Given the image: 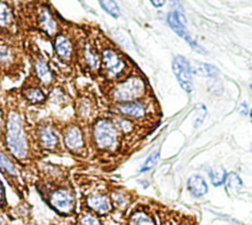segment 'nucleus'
I'll return each mask as SVG.
<instances>
[{"instance_id":"nucleus-1","label":"nucleus","mask_w":252,"mask_h":225,"mask_svg":"<svg viewBox=\"0 0 252 225\" xmlns=\"http://www.w3.org/2000/svg\"><path fill=\"white\" fill-rule=\"evenodd\" d=\"M35 190L41 199L61 217H73L77 214V193L69 171L50 163L35 166Z\"/></svg>"},{"instance_id":"nucleus-2","label":"nucleus","mask_w":252,"mask_h":225,"mask_svg":"<svg viewBox=\"0 0 252 225\" xmlns=\"http://www.w3.org/2000/svg\"><path fill=\"white\" fill-rule=\"evenodd\" d=\"M1 142L7 153L25 170L31 166L35 168L42 157L35 148L25 115L18 106L6 109V122Z\"/></svg>"},{"instance_id":"nucleus-3","label":"nucleus","mask_w":252,"mask_h":225,"mask_svg":"<svg viewBox=\"0 0 252 225\" xmlns=\"http://www.w3.org/2000/svg\"><path fill=\"white\" fill-rule=\"evenodd\" d=\"M95 40L100 56L98 78L102 79L104 84L118 82L134 71L130 59L108 37L98 35Z\"/></svg>"},{"instance_id":"nucleus-4","label":"nucleus","mask_w":252,"mask_h":225,"mask_svg":"<svg viewBox=\"0 0 252 225\" xmlns=\"http://www.w3.org/2000/svg\"><path fill=\"white\" fill-rule=\"evenodd\" d=\"M90 148L99 156H112L121 151L124 138L111 116H98L89 126Z\"/></svg>"},{"instance_id":"nucleus-5","label":"nucleus","mask_w":252,"mask_h":225,"mask_svg":"<svg viewBox=\"0 0 252 225\" xmlns=\"http://www.w3.org/2000/svg\"><path fill=\"white\" fill-rule=\"evenodd\" d=\"M103 93L110 105L143 100L148 97L149 86L143 75L134 70L124 79L106 84Z\"/></svg>"},{"instance_id":"nucleus-6","label":"nucleus","mask_w":252,"mask_h":225,"mask_svg":"<svg viewBox=\"0 0 252 225\" xmlns=\"http://www.w3.org/2000/svg\"><path fill=\"white\" fill-rule=\"evenodd\" d=\"M25 62L22 45L15 35L0 33V75L9 79L19 78Z\"/></svg>"},{"instance_id":"nucleus-7","label":"nucleus","mask_w":252,"mask_h":225,"mask_svg":"<svg viewBox=\"0 0 252 225\" xmlns=\"http://www.w3.org/2000/svg\"><path fill=\"white\" fill-rule=\"evenodd\" d=\"M32 135L35 148L41 156L46 154H62L64 152L59 128L51 121L42 120L36 123Z\"/></svg>"},{"instance_id":"nucleus-8","label":"nucleus","mask_w":252,"mask_h":225,"mask_svg":"<svg viewBox=\"0 0 252 225\" xmlns=\"http://www.w3.org/2000/svg\"><path fill=\"white\" fill-rule=\"evenodd\" d=\"M76 63L85 74L99 77L100 56L95 38L83 33L76 35Z\"/></svg>"},{"instance_id":"nucleus-9","label":"nucleus","mask_w":252,"mask_h":225,"mask_svg":"<svg viewBox=\"0 0 252 225\" xmlns=\"http://www.w3.org/2000/svg\"><path fill=\"white\" fill-rule=\"evenodd\" d=\"M32 5L31 21L33 28L52 40L64 28L59 20L60 16L47 2H33Z\"/></svg>"},{"instance_id":"nucleus-10","label":"nucleus","mask_w":252,"mask_h":225,"mask_svg":"<svg viewBox=\"0 0 252 225\" xmlns=\"http://www.w3.org/2000/svg\"><path fill=\"white\" fill-rule=\"evenodd\" d=\"M0 173L15 194L21 199H25L29 193L26 171L2 146H0Z\"/></svg>"},{"instance_id":"nucleus-11","label":"nucleus","mask_w":252,"mask_h":225,"mask_svg":"<svg viewBox=\"0 0 252 225\" xmlns=\"http://www.w3.org/2000/svg\"><path fill=\"white\" fill-rule=\"evenodd\" d=\"M95 215L101 217L102 219L109 218L115 214V209L111 201L107 184L104 187L100 186L88 188L81 196V206Z\"/></svg>"},{"instance_id":"nucleus-12","label":"nucleus","mask_w":252,"mask_h":225,"mask_svg":"<svg viewBox=\"0 0 252 225\" xmlns=\"http://www.w3.org/2000/svg\"><path fill=\"white\" fill-rule=\"evenodd\" d=\"M60 132L62 144L69 154L80 159L88 158L90 154L89 138L83 125L77 121L71 122L65 124Z\"/></svg>"},{"instance_id":"nucleus-13","label":"nucleus","mask_w":252,"mask_h":225,"mask_svg":"<svg viewBox=\"0 0 252 225\" xmlns=\"http://www.w3.org/2000/svg\"><path fill=\"white\" fill-rule=\"evenodd\" d=\"M29 59L31 63V72L37 82L45 89L50 90L57 81L55 72L52 70L50 62L38 49L37 45H30Z\"/></svg>"},{"instance_id":"nucleus-14","label":"nucleus","mask_w":252,"mask_h":225,"mask_svg":"<svg viewBox=\"0 0 252 225\" xmlns=\"http://www.w3.org/2000/svg\"><path fill=\"white\" fill-rule=\"evenodd\" d=\"M53 53L57 60L66 66L76 64V35L75 31L64 28L52 40Z\"/></svg>"},{"instance_id":"nucleus-15","label":"nucleus","mask_w":252,"mask_h":225,"mask_svg":"<svg viewBox=\"0 0 252 225\" xmlns=\"http://www.w3.org/2000/svg\"><path fill=\"white\" fill-rule=\"evenodd\" d=\"M109 111L111 114L126 117L138 124L150 118L152 115V105L146 98L128 103L110 105Z\"/></svg>"},{"instance_id":"nucleus-16","label":"nucleus","mask_w":252,"mask_h":225,"mask_svg":"<svg viewBox=\"0 0 252 225\" xmlns=\"http://www.w3.org/2000/svg\"><path fill=\"white\" fill-rule=\"evenodd\" d=\"M32 76L29 75L20 87V95L24 101L32 106H42L48 102V93Z\"/></svg>"},{"instance_id":"nucleus-17","label":"nucleus","mask_w":252,"mask_h":225,"mask_svg":"<svg viewBox=\"0 0 252 225\" xmlns=\"http://www.w3.org/2000/svg\"><path fill=\"white\" fill-rule=\"evenodd\" d=\"M107 189L115 209V214L119 213L123 218L132 208V204L135 201L134 194L119 185L107 184Z\"/></svg>"},{"instance_id":"nucleus-18","label":"nucleus","mask_w":252,"mask_h":225,"mask_svg":"<svg viewBox=\"0 0 252 225\" xmlns=\"http://www.w3.org/2000/svg\"><path fill=\"white\" fill-rule=\"evenodd\" d=\"M74 111L77 122L83 126H90L98 117L96 101L89 94H82L74 101Z\"/></svg>"},{"instance_id":"nucleus-19","label":"nucleus","mask_w":252,"mask_h":225,"mask_svg":"<svg viewBox=\"0 0 252 225\" xmlns=\"http://www.w3.org/2000/svg\"><path fill=\"white\" fill-rule=\"evenodd\" d=\"M166 22L168 24V26L170 27V28L180 37L184 38L188 44L191 46V48L201 54L206 53V50L196 41L194 40L187 32L186 30V20L184 18V16L178 12V11H171L167 14L166 16Z\"/></svg>"},{"instance_id":"nucleus-20","label":"nucleus","mask_w":252,"mask_h":225,"mask_svg":"<svg viewBox=\"0 0 252 225\" xmlns=\"http://www.w3.org/2000/svg\"><path fill=\"white\" fill-rule=\"evenodd\" d=\"M172 71L180 86L188 93L193 89L192 67L190 62L183 56H176L172 60Z\"/></svg>"},{"instance_id":"nucleus-21","label":"nucleus","mask_w":252,"mask_h":225,"mask_svg":"<svg viewBox=\"0 0 252 225\" xmlns=\"http://www.w3.org/2000/svg\"><path fill=\"white\" fill-rule=\"evenodd\" d=\"M123 225H158V221L145 204H136L123 217Z\"/></svg>"},{"instance_id":"nucleus-22","label":"nucleus","mask_w":252,"mask_h":225,"mask_svg":"<svg viewBox=\"0 0 252 225\" xmlns=\"http://www.w3.org/2000/svg\"><path fill=\"white\" fill-rule=\"evenodd\" d=\"M13 3L0 1V33L7 35H15L17 27V15L12 6Z\"/></svg>"},{"instance_id":"nucleus-23","label":"nucleus","mask_w":252,"mask_h":225,"mask_svg":"<svg viewBox=\"0 0 252 225\" xmlns=\"http://www.w3.org/2000/svg\"><path fill=\"white\" fill-rule=\"evenodd\" d=\"M187 190L192 197L199 198L208 193L209 188L207 182L202 176L192 175L187 180Z\"/></svg>"},{"instance_id":"nucleus-24","label":"nucleus","mask_w":252,"mask_h":225,"mask_svg":"<svg viewBox=\"0 0 252 225\" xmlns=\"http://www.w3.org/2000/svg\"><path fill=\"white\" fill-rule=\"evenodd\" d=\"M74 225H106L104 219L94 213L80 207V210L75 216Z\"/></svg>"},{"instance_id":"nucleus-25","label":"nucleus","mask_w":252,"mask_h":225,"mask_svg":"<svg viewBox=\"0 0 252 225\" xmlns=\"http://www.w3.org/2000/svg\"><path fill=\"white\" fill-rule=\"evenodd\" d=\"M70 96L68 92L65 91V89L62 86L54 85L48 93V100H50L53 103H56L58 105L67 104Z\"/></svg>"},{"instance_id":"nucleus-26","label":"nucleus","mask_w":252,"mask_h":225,"mask_svg":"<svg viewBox=\"0 0 252 225\" xmlns=\"http://www.w3.org/2000/svg\"><path fill=\"white\" fill-rule=\"evenodd\" d=\"M192 67V72L194 74L203 76V77H208V78H216L219 75V70L210 64H205V63H195L194 65H191Z\"/></svg>"},{"instance_id":"nucleus-27","label":"nucleus","mask_w":252,"mask_h":225,"mask_svg":"<svg viewBox=\"0 0 252 225\" xmlns=\"http://www.w3.org/2000/svg\"><path fill=\"white\" fill-rule=\"evenodd\" d=\"M209 177L213 186L220 187L225 183L227 172L220 166H215L210 169Z\"/></svg>"},{"instance_id":"nucleus-28","label":"nucleus","mask_w":252,"mask_h":225,"mask_svg":"<svg viewBox=\"0 0 252 225\" xmlns=\"http://www.w3.org/2000/svg\"><path fill=\"white\" fill-rule=\"evenodd\" d=\"M224 184L226 185L227 190H229L231 193H238L243 187L241 178L235 172H230L227 174Z\"/></svg>"},{"instance_id":"nucleus-29","label":"nucleus","mask_w":252,"mask_h":225,"mask_svg":"<svg viewBox=\"0 0 252 225\" xmlns=\"http://www.w3.org/2000/svg\"><path fill=\"white\" fill-rule=\"evenodd\" d=\"M101 9L110 15L112 18H118L120 16V9L116 1H99L98 2Z\"/></svg>"},{"instance_id":"nucleus-30","label":"nucleus","mask_w":252,"mask_h":225,"mask_svg":"<svg viewBox=\"0 0 252 225\" xmlns=\"http://www.w3.org/2000/svg\"><path fill=\"white\" fill-rule=\"evenodd\" d=\"M158 158H159V149H156L144 161L143 165L140 168V173H145L150 171L157 164Z\"/></svg>"},{"instance_id":"nucleus-31","label":"nucleus","mask_w":252,"mask_h":225,"mask_svg":"<svg viewBox=\"0 0 252 225\" xmlns=\"http://www.w3.org/2000/svg\"><path fill=\"white\" fill-rule=\"evenodd\" d=\"M207 115V107L203 103H198L195 106V115H194V127L197 128L204 122Z\"/></svg>"},{"instance_id":"nucleus-32","label":"nucleus","mask_w":252,"mask_h":225,"mask_svg":"<svg viewBox=\"0 0 252 225\" xmlns=\"http://www.w3.org/2000/svg\"><path fill=\"white\" fill-rule=\"evenodd\" d=\"M8 209V200L6 196V189L5 186L0 179V214L6 213Z\"/></svg>"},{"instance_id":"nucleus-33","label":"nucleus","mask_w":252,"mask_h":225,"mask_svg":"<svg viewBox=\"0 0 252 225\" xmlns=\"http://www.w3.org/2000/svg\"><path fill=\"white\" fill-rule=\"evenodd\" d=\"M5 122H6V111L3 108L2 104L0 103V141L2 140V136H3V133H4Z\"/></svg>"},{"instance_id":"nucleus-34","label":"nucleus","mask_w":252,"mask_h":225,"mask_svg":"<svg viewBox=\"0 0 252 225\" xmlns=\"http://www.w3.org/2000/svg\"><path fill=\"white\" fill-rule=\"evenodd\" d=\"M238 112L241 114V115H247L248 114V107H247V104H246V102H242L240 105H239V107H238Z\"/></svg>"},{"instance_id":"nucleus-35","label":"nucleus","mask_w":252,"mask_h":225,"mask_svg":"<svg viewBox=\"0 0 252 225\" xmlns=\"http://www.w3.org/2000/svg\"><path fill=\"white\" fill-rule=\"evenodd\" d=\"M151 4L156 8H160L165 4V1H151Z\"/></svg>"},{"instance_id":"nucleus-36","label":"nucleus","mask_w":252,"mask_h":225,"mask_svg":"<svg viewBox=\"0 0 252 225\" xmlns=\"http://www.w3.org/2000/svg\"><path fill=\"white\" fill-rule=\"evenodd\" d=\"M249 115H250V118L252 119V108L250 109V112H249Z\"/></svg>"},{"instance_id":"nucleus-37","label":"nucleus","mask_w":252,"mask_h":225,"mask_svg":"<svg viewBox=\"0 0 252 225\" xmlns=\"http://www.w3.org/2000/svg\"><path fill=\"white\" fill-rule=\"evenodd\" d=\"M250 89L252 90V84H250Z\"/></svg>"}]
</instances>
